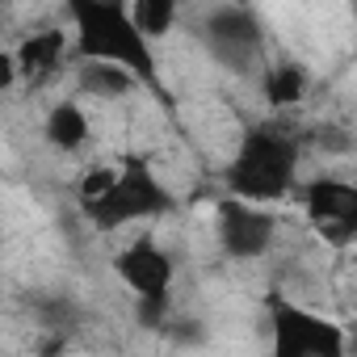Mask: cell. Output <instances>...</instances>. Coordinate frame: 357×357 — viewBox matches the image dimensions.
I'll return each mask as SVG.
<instances>
[{
  "label": "cell",
  "mask_w": 357,
  "mask_h": 357,
  "mask_svg": "<svg viewBox=\"0 0 357 357\" xmlns=\"http://www.w3.org/2000/svg\"><path fill=\"white\" fill-rule=\"evenodd\" d=\"M68 13L76 22V55L84 63L122 68L135 84L151 89V93H160L168 101L155 55H151V43L135 30L126 5H114V0H76Z\"/></svg>",
  "instance_id": "obj_1"
},
{
  "label": "cell",
  "mask_w": 357,
  "mask_h": 357,
  "mask_svg": "<svg viewBox=\"0 0 357 357\" xmlns=\"http://www.w3.org/2000/svg\"><path fill=\"white\" fill-rule=\"evenodd\" d=\"M294 176H298V139L286 126H252L231 164H227V198H240L248 206L261 202H282L294 190Z\"/></svg>",
  "instance_id": "obj_2"
},
{
  "label": "cell",
  "mask_w": 357,
  "mask_h": 357,
  "mask_svg": "<svg viewBox=\"0 0 357 357\" xmlns=\"http://www.w3.org/2000/svg\"><path fill=\"white\" fill-rule=\"evenodd\" d=\"M172 211V194L155 176V168L139 155H126L118 168H109V181L101 194L84 202V215L97 231H118L143 219H160Z\"/></svg>",
  "instance_id": "obj_3"
},
{
  "label": "cell",
  "mask_w": 357,
  "mask_h": 357,
  "mask_svg": "<svg viewBox=\"0 0 357 357\" xmlns=\"http://www.w3.org/2000/svg\"><path fill=\"white\" fill-rule=\"evenodd\" d=\"M269 332H273V357H349L340 324L290 298H273Z\"/></svg>",
  "instance_id": "obj_4"
},
{
  "label": "cell",
  "mask_w": 357,
  "mask_h": 357,
  "mask_svg": "<svg viewBox=\"0 0 357 357\" xmlns=\"http://www.w3.org/2000/svg\"><path fill=\"white\" fill-rule=\"evenodd\" d=\"M303 206H307L311 227L328 244H336V248L353 244V236H357V190L349 181L315 176V181L303 190Z\"/></svg>",
  "instance_id": "obj_5"
},
{
  "label": "cell",
  "mask_w": 357,
  "mask_h": 357,
  "mask_svg": "<svg viewBox=\"0 0 357 357\" xmlns=\"http://www.w3.org/2000/svg\"><path fill=\"white\" fill-rule=\"evenodd\" d=\"M278 223L265 206H248L240 198H219V244L231 261H257L273 248Z\"/></svg>",
  "instance_id": "obj_6"
},
{
  "label": "cell",
  "mask_w": 357,
  "mask_h": 357,
  "mask_svg": "<svg viewBox=\"0 0 357 357\" xmlns=\"http://www.w3.org/2000/svg\"><path fill=\"white\" fill-rule=\"evenodd\" d=\"M202 38L215 51V59H223L236 72H248L261 59V22L248 9H236V5L215 9L206 17V34Z\"/></svg>",
  "instance_id": "obj_7"
},
{
  "label": "cell",
  "mask_w": 357,
  "mask_h": 357,
  "mask_svg": "<svg viewBox=\"0 0 357 357\" xmlns=\"http://www.w3.org/2000/svg\"><path fill=\"white\" fill-rule=\"evenodd\" d=\"M114 269H118V278L139 294V303H143V298H168L172 278H176L172 257H168L151 236L130 240V244L114 257Z\"/></svg>",
  "instance_id": "obj_8"
},
{
  "label": "cell",
  "mask_w": 357,
  "mask_h": 357,
  "mask_svg": "<svg viewBox=\"0 0 357 357\" xmlns=\"http://www.w3.org/2000/svg\"><path fill=\"white\" fill-rule=\"evenodd\" d=\"M63 51H68V34H59V30H43V34L22 38V47L13 51V72H17V80H30V84L47 80V76L63 63Z\"/></svg>",
  "instance_id": "obj_9"
},
{
  "label": "cell",
  "mask_w": 357,
  "mask_h": 357,
  "mask_svg": "<svg viewBox=\"0 0 357 357\" xmlns=\"http://www.w3.org/2000/svg\"><path fill=\"white\" fill-rule=\"evenodd\" d=\"M47 143L59 147V151H80L89 143V114L76 105V101H59L51 114H47Z\"/></svg>",
  "instance_id": "obj_10"
},
{
  "label": "cell",
  "mask_w": 357,
  "mask_h": 357,
  "mask_svg": "<svg viewBox=\"0 0 357 357\" xmlns=\"http://www.w3.org/2000/svg\"><path fill=\"white\" fill-rule=\"evenodd\" d=\"M80 89L97 101H118L135 89V80L122 72V68H109V63H84L80 68Z\"/></svg>",
  "instance_id": "obj_11"
},
{
  "label": "cell",
  "mask_w": 357,
  "mask_h": 357,
  "mask_svg": "<svg viewBox=\"0 0 357 357\" xmlns=\"http://www.w3.org/2000/svg\"><path fill=\"white\" fill-rule=\"evenodd\" d=\"M126 13H130L135 30L147 43L160 38V34H168L172 22H176V5H172V0H139V5H126Z\"/></svg>",
  "instance_id": "obj_12"
},
{
  "label": "cell",
  "mask_w": 357,
  "mask_h": 357,
  "mask_svg": "<svg viewBox=\"0 0 357 357\" xmlns=\"http://www.w3.org/2000/svg\"><path fill=\"white\" fill-rule=\"evenodd\" d=\"M303 89H307L303 68H294V63L265 68V97H269L273 105H294V101L303 97Z\"/></svg>",
  "instance_id": "obj_13"
},
{
  "label": "cell",
  "mask_w": 357,
  "mask_h": 357,
  "mask_svg": "<svg viewBox=\"0 0 357 357\" xmlns=\"http://www.w3.org/2000/svg\"><path fill=\"white\" fill-rule=\"evenodd\" d=\"M17 80V72H13V55H0V89H9Z\"/></svg>",
  "instance_id": "obj_14"
}]
</instances>
